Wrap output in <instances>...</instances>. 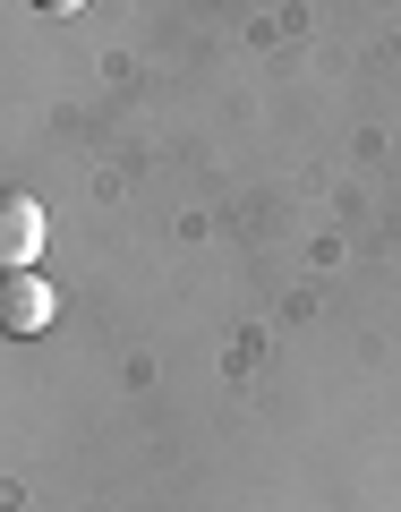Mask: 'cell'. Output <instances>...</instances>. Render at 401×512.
Wrapping results in <instances>:
<instances>
[{"mask_svg":"<svg viewBox=\"0 0 401 512\" xmlns=\"http://www.w3.org/2000/svg\"><path fill=\"white\" fill-rule=\"evenodd\" d=\"M43 239H52V222H43V205L26 197V188H0V274H35Z\"/></svg>","mask_w":401,"mask_h":512,"instance_id":"1","label":"cell"},{"mask_svg":"<svg viewBox=\"0 0 401 512\" xmlns=\"http://www.w3.org/2000/svg\"><path fill=\"white\" fill-rule=\"evenodd\" d=\"M52 316H60V282H43V274H0V333L35 342Z\"/></svg>","mask_w":401,"mask_h":512,"instance_id":"2","label":"cell"}]
</instances>
